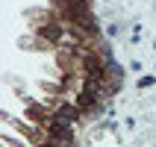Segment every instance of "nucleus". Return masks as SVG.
<instances>
[{"label": "nucleus", "instance_id": "1", "mask_svg": "<svg viewBox=\"0 0 156 147\" xmlns=\"http://www.w3.org/2000/svg\"><path fill=\"white\" fill-rule=\"evenodd\" d=\"M65 33H68L65 24H56V21H53V24H38L35 26V35L44 38L47 44H53V47H59V44L65 41Z\"/></svg>", "mask_w": 156, "mask_h": 147}, {"label": "nucleus", "instance_id": "2", "mask_svg": "<svg viewBox=\"0 0 156 147\" xmlns=\"http://www.w3.org/2000/svg\"><path fill=\"white\" fill-rule=\"evenodd\" d=\"M100 100H103V97H100V91H94V88H80V94H77V106L80 109H83V112H97V109H100Z\"/></svg>", "mask_w": 156, "mask_h": 147}, {"label": "nucleus", "instance_id": "3", "mask_svg": "<svg viewBox=\"0 0 156 147\" xmlns=\"http://www.w3.org/2000/svg\"><path fill=\"white\" fill-rule=\"evenodd\" d=\"M80 115H83V109H80L77 103H74V106H71V103H62L59 109L53 112V118H56V121H62V124H74Z\"/></svg>", "mask_w": 156, "mask_h": 147}]
</instances>
